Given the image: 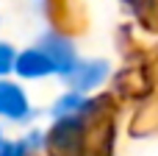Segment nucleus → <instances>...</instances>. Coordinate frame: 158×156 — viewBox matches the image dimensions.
<instances>
[{
	"label": "nucleus",
	"mask_w": 158,
	"mask_h": 156,
	"mask_svg": "<svg viewBox=\"0 0 158 156\" xmlns=\"http://www.w3.org/2000/svg\"><path fill=\"white\" fill-rule=\"evenodd\" d=\"M44 56H47V61L53 64V73H61V75H69L72 70H75V64H78V59H75V47L69 45V39H64V36H58V33H47L44 39H42V47H39Z\"/></svg>",
	"instance_id": "nucleus-1"
},
{
	"label": "nucleus",
	"mask_w": 158,
	"mask_h": 156,
	"mask_svg": "<svg viewBox=\"0 0 158 156\" xmlns=\"http://www.w3.org/2000/svg\"><path fill=\"white\" fill-rule=\"evenodd\" d=\"M0 114L8 120H22L28 117V98L25 92L11 84V81H0Z\"/></svg>",
	"instance_id": "nucleus-2"
},
{
	"label": "nucleus",
	"mask_w": 158,
	"mask_h": 156,
	"mask_svg": "<svg viewBox=\"0 0 158 156\" xmlns=\"http://www.w3.org/2000/svg\"><path fill=\"white\" fill-rule=\"evenodd\" d=\"M75 87V92H86L92 87H97L103 78H106V64L103 61H83V64H75V70L67 75Z\"/></svg>",
	"instance_id": "nucleus-3"
},
{
	"label": "nucleus",
	"mask_w": 158,
	"mask_h": 156,
	"mask_svg": "<svg viewBox=\"0 0 158 156\" xmlns=\"http://www.w3.org/2000/svg\"><path fill=\"white\" fill-rule=\"evenodd\" d=\"M14 70L25 78H42L53 73V64L47 61V56L42 50H25L22 56L14 59Z\"/></svg>",
	"instance_id": "nucleus-4"
},
{
	"label": "nucleus",
	"mask_w": 158,
	"mask_h": 156,
	"mask_svg": "<svg viewBox=\"0 0 158 156\" xmlns=\"http://www.w3.org/2000/svg\"><path fill=\"white\" fill-rule=\"evenodd\" d=\"M78 109H83V98L78 95V92H72V95H64L58 103H56V114L58 117H64V114H72V112H78Z\"/></svg>",
	"instance_id": "nucleus-5"
},
{
	"label": "nucleus",
	"mask_w": 158,
	"mask_h": 156,
	"mask_svg": "<svg viewBox=\"0 0 158 156\" xmlns=\"http://www.w3.org/2000/svg\"><path fill=\"white\" fill-rule=\"evenodd\" d=\"M14 59H17V56H14V50H11L8 45H3V42H0V75H6V73L14 67Z\"/></svg>",
	"instance_id": "nucleus-6"
},
{
	"label": "nucleus",
	"mask_w": 158,
	"mask_h": 156,
	"mask_svg": "<svg viewBox=\"0 0 158 156\" xmlns=\"http://www.w3.org/2000/svg\"><path fill=\"white\" fill-rule=\"evenodd\" d=\"M22 154H25V148L19 142H11V145H3L0 148V156H22Z\"/></svg>",
	"instance_id": "nucleus-7"
},
{
	"label": "nucleus",
	"mask_w": 158,
	"mask_h": 156,
	"mask_svg": "<svg viewBox=\"0 0 158 156\" xmlns=\"http://www.w3.org/2000/svg\"><path fill=\"white\" fill-rule=\"evenodd\" d=\"M0 148H3V142H0Z\"/></svg>",
	"instance_id": "nucleus-8"
}]
</instances>
